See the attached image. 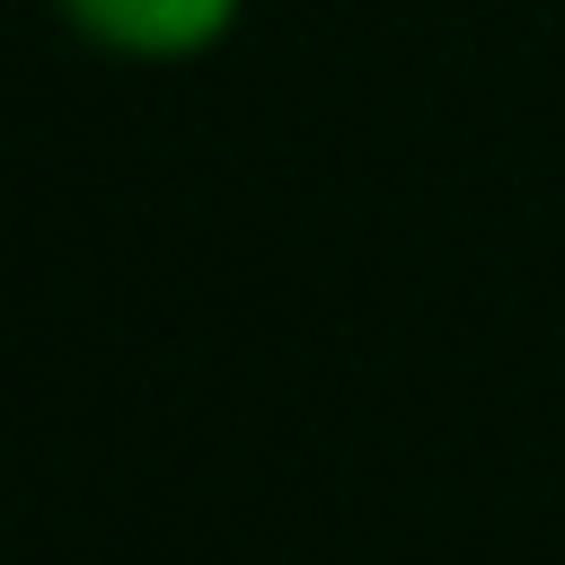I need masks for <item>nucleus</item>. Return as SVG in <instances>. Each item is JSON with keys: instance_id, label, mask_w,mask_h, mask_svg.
Segmentation results:
<instances>
[{"instance_id": "nucleus-1", "label": "nucleus", "mask_w": 565, "mask_h": 565, "mask_svg": "<svg viewBox=\"0 0 565 565\" xmlns=\"http://www.w3.org/2000/svg\"><path fill=\"white\" fill-rule=\"evenodd\" d=\"M44 9H53L62 35H79V44L106 53V62L177 71V62L221 53L256 0H44Z\"/></svg>"}]
</instances>
